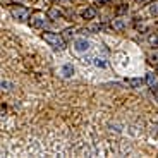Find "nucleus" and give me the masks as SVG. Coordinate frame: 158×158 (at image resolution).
<instances>
[{
    "label": "nucleus",
    "mask_w": 158,
    "mask_h": 158,
    "mask_svg": "<svg viewBox=\"0 0 158 158\" xmlns=\"http://www.w3.org/2000/svg\"><path fill=\"white\" fill-rule=\"evenodd\" d=\"M43 40L47 41L48 45H50L53 50H59L62 52L64 48H65V38L60 35H57V33H50V31H45L43 33Z\"/></svg>",
    "instance_id": "nucleus-1"
},
{
    "label": "nucleus",
    "mask_w": 158,
    "mask_h": 158,
    "mask_svg": "<svg viewBox=\"0 0 158 158\" xmlns=\"http://www.w3.org/2000/svg\"><path fill=\"white\" fill-rule=\"evenodd\" d=\"M48 19H50L48 16H45V14H41V12H36V14L31 16L29 24H31L33 28H45V26L48 24Z\"/></svg>",
    "instance_id": "nucleus-2"
},
{
    "label": "nucleus",
    "mask_w": 158,
    "mask_h": 158,
    "mask_svg": "<svg viewBox=\"0 0 158 158\" xmlns=\"http://www.w3.org/2000/svg\"><path fill=\"white\" fill-rule=\"evenodd\" d=\"M110 26L114 28V31H117V33H122L124 29L127 28V21L124 19V17H115V19L110 23Z\"/></svg>",
    "instance_id": "nucleus-3"
},
{
    "label": "nucleus",
    "mask_w": 158,
    "mask_h": 158,
    "mask_svg": "<svg viewBox=\"0 0 158 158\" xmlns=\"http://www.w3.org/2000/svg\"><path fill=\"white\" fill-rule=\"evenodd\" d=\"M12 16L16 17L17 21L24 23V21L28 19L29 12H28V9H24V7H16V9H12Z\"/></svg>",
    "instance_id": "nucleus-4"
},
{
    "label": "nucleus",
    "mask_w": 158,
    "mask_h": 158,
    "mask_svg": "<svg viewBox=\"0 0 158 158\" xmlns=\"http://www.w3.org/2000/svg\"><path fill=\"white\" fill-rule=\"evenodd\" d=\"M74 48H76V52L83 53V52H88V50H89V43H88V41H86L84 38H79V40H76Z\"/></svg>",
    "instance_id": "nucleus-5"
},
{
    "label": "nucleus",
    "mask_w": 158,
    "mask_h": 158,
    "mask_svg": "<svg viewBox=\"0 0 158 158\" xmlns=\"http://www.w3.org/2000/svg\"><path fill=\"white\" fill-rule=\"evenodd\" d=\"M146 83H148V86H150L153 91H156V88H158V79H156V76H155V74H148V76H146Z\"/></svg>",
    "instance_id": "nucleus-6"
},
{
    "label": "nucleus",
    "mask_w": 158,
    "mask_h": 158,
    "mask_svg": "<svg viewBox=\"0 0 158 158\" xmlns=\"http://www.w3.org/2000/svg\"><path fill=\"white\" fill-rule=\"evenodd\" d=\"M81 16H83V19H93V17L96 16V10L91 9V7H88V9H84V10L81 12Z\"/></svg>",
    "instance_id": "nucleus-7"
},
{
    "label": "nucleus",
    "mask_w": 158,
    "mask_h": 158,
    "mask_svg": "<svg viewBox=\"0 0 158 158\" xmlns=\"http://www.w3.org/2000/svg\"><path fill=\"white\" fill-rule=\"evenodd\" d=\"M62 72H64L65 77H71V76L74 74V67H72V64H65V65L62 67Z\"/></svg>",
    "instance_id": "nucleus-8"
},
{
    "label": "nucleus",
    "mask_w": 158,
    "mask_h": 158,
    "mask_svg": "<svg viewBox=\"0 0 158 158\" xmlns=\"http://www.w3.org/2000/svg\"><path fill=\"white\" fill-rule=\"evenodd\" d=\"M148 41H150L151 47H158V31L151 33V35L148 36Z\"/></svg>",
    "instance_id": "nucleus-9"
},
{
    "label": "nucleus",
    "mask_w": 158,
    "mask_h": 158,
    "mask_svg": "<svg viewBox=\"0 0 158 158\" xmlns=\"http://www.w3.org/2000/svg\"><path fill=\"white\" fill-rule=\"evenodd\" d=\"M127 84H129V86H132V88H139V86L143 84V79H141V77L129 79V81H127Z\"/></svg>",
    "instance_id": "nucleus-10"
},
{
    "label": "nucleus",
    "mask_w": 158,
    "mask_h": 158,
    "mask_svg": "<svg viewBox=\"0 0 158 158\" xmlns=\"http://www.w3.org/2000/svg\"><path fill=\"white\" fill-rule=\"evenodd\" d=\"M150 14L155 17H158V0H155L153 4L150 5Z\"/></svg>",
    "instance_id": "nucleus-11"
},
{
    "label": "nucleus",
    "mask_w": 158,
    "mask_h": 158,
    "mask_svg": "<svg viewBox=\"0 0 158 158\" xmlns=\"http://www.w3.org/2000/svg\"><path fill=\"white\" fill-rule=\"evenodd\" d=\"M48 17H50V19H60V17H62V14H60L57 9H52V10L48 12Z\"/></svg>",
    "instance_id": "nucleus-12"
},
{
    "label": "nucleus",
    "mask_w": 158,
    "mask_h": 158,
    "mask_svg": "<svg viewBox=\"0 0 158 158\" xmlns=\"http://www.w3.org/2000/svg\"><path fill=\"white\" fill-rule=\"evenodd\" d=\"M93 64H95L96 67H102V69L107 67V62H105L103 59H93Z\"/></svg>",
    "instance_id": "nucleus-13"
},
{
    "label": "nucleus",
    "mask_w": 158,
    "mask_h": 158,
    "mask_svg": "<svg viewBox=\"0 0 158 158\" xmlns=\"http://www.w3.org/2000/svg\"><path fill=\"white\" fill-rule=\"evenodd\" d=\"M148 59H150V62H151V64H158V53H151V55L148 57Z\"/></svg>",
    "instance_id": "nucleus-14"
},
{
    "label": "nucleus",
    "mask_w": 158,
    "mask_h": 158,
    "mask_svg": "<svg viewBox=\"0 0 158 158\" xmlns=\"http://www.w3.org/2000/svg\"><path fill=\"white\" fill-rule=\"evenodd\" d=\"M72 35H74V31H72V29H65V31H64V38H65V40L72 38Z\"/></svg>",
    "instance_id": "nucleus-15"
},
{
    "label": "nucleus",
    "mask_w": 158,
    "mask_h": 158,
    "mask_svg": "<svg viewBox=\"0 0 158 158\" xmlns=\"http://www.w3.org/2000/svg\"><path fill=\"white\" fill-rule=\"evenodd\" d=\"M127 9H129V7H127V4H122V5H120V7H118V14H122V12H126L127 10Z\"/></svg>",
    "instance_id": "nucleus-16"
},
{
    "label": "nucleus",
    "mask_w": 158,
    "mask_h": 158,
    "mask_svg": "<svg viewBox=\"0 0 158 158\" xmlns=\"http://www.w3.org/2000/svg\"><path fill=\"white\" fill-rule=\"evenodd\" d=\"M103 29V24H95V26H91V31H100Z\"/></svg>",
    "instance_id": "nucleus-17"
},
{
    "label": "nucleus",
    "mask_w": 158,
    "mask_h": 158,
    "mask_svg": "<svg viewBox=\"0 0 158 158\" xmlns=\"http://www.w3.org/2000/svg\"><path fill=\"white\" fill-rule=\"evenodd\" d=\"M2 89H10V83L9 81H2Z\"/></svg>",
    "instance_id": "nucleus-18"
},
{
    "label": "nucleus",
    "mask_w": 158,
    "mask_h": 158,
    "mask_svg": "<svg viewBox=\"0 0 158 158\" xmlns=\"http://www.w3.org/2000/svg\"><path fill=\"white\" fill-rule=\"evenodd\" d=\"M108 2H110V0H98V4H100V5H103V4H108Z\"/></svg>",
    "instance_id": "nucleus-19"
},
{
    "label": "nucleus",
    "mask_w": 158,
    "mask_h": 158,
    "mask_svg": "<svg viewBox=\"0 0 158 158\" xmlns=\"http://www.w3.org/2000/svg\"><path fill=\"white\" fill-rule=\"evenodd\" d=\"M139 4H148V2H151V0H138Z\"/></svg>",
    "instance_id": "nucleus-20"
},
{
    "label": "nucleus",
    "mask_w": 158,
    "mask_h": 158,
    "mask_svg": "<svg viewBox=\"0 0 158 158\" xmlns=\"http://www.w3.org/2000/svg\"><path fill=\"white\" fill-rule=\"evenodd\" d=\"M153 93H155V91H153ZM155 95H156V98H158V91H156V93H155Z\"/></svg>",
    "instance_id": "nucleus-21"
},
{
    "label": "nucleus",
    "mask_w": 158,
    "mask_h": 158,
    "mask_svg": "<svg viewBox=\"0 0 158 158\" xmlns=\"http://www.w3.org/2000/svg\"><path fill=\"white\" fill-rule=\"evenodd\" d=\"M55 2H60V0H55Z\"/></svg>",
    "instance_id": "nucleus-22"
},
{
    "label": "nucleus",
    "mask_w": 158,
    "mask_h": 158,
    "mask_svg": "<svg viewBox=\"0 0 158 158\" xmlns=\"http://www.w3.org/2000/svg\"><path fill=\"white\" fill-rule=\"evenodd\" d=\"M156 72H158V69H156Z\"/></svg>",
    "instance_id": "nucleus-23"
}]
</instances>
